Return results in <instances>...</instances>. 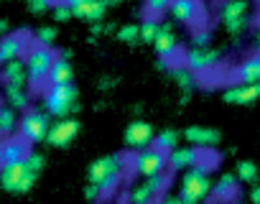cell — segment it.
Returning a JSON list of instances; mask_svg holds the SVG:
<instances>
[{
	"instance_id": "obj_22",
	"label": "cell",
	"mask_w": 260,
	"mask_h": 204,
	"mask_svg": "<svg viewBox=\"0 0 260 204\" xmlns=\"http://www.w3.org/2000/svg\"><path fill=\"white\" fill-rule=\"evenodd\" d=\"M237 189H240V181H237V176H232V174H224V176H219V179L212 184V194H214L219 201L235 199Z\"/></svg>"
},
{
	"instance_id": "obj_4",
	"label": "cell",
	"mask_w": 260,
	"mask_h": 204,
	"mask_svg": "<svg viewBox=\"0 0 260 204\" xmlns=\"http://www.w3.org/2000/svg\"><path fill=\"white\" fill-rule=\"evenodd\" d=\"M54 61H56L54 49H49V46H39V44L31 41V46H28V51H26V56H23V64H26L28 79H31L34 84L49 79V72H51Z\"/></svg>"
},
{
	"instance_id": "obj_38",
	"label": "cell",
	"mask_w": 260,
	"mask_h": 204,
	"mask_svg": "<svg viewBox=\"0 0 260 204\" xmlns=\"http://www.w3.org/2000/svg\"><path fill=\"white\" fill-rule=\"evenodd\" d=\"M51 8H54V3H46V0H34V3H28V11L31 13H46Z\"/></svg>"
},
{
	"instance_id": "obj_45",
	"label": "cell",
	"mask_w": 260,
	"mask_h": 204,
	"mask_svg": "<svg viewBox=\"0 0 260 204\" xmlns=\"http://www.w3.org/2000/svg\"><path fill=\"white\" fill-rule=\"evenodd\" d=\"M0 168H3V161H0Z\"/></svg>"
},
{
	"instance_id": "obj_2",
	"label": "cell",
	"mask_w": 260,
	"mask_h": 204,
	"mask_svg": "<svg viewBox=\"0 0 260 204\" xmlns=\"http://www.w3.org/2000/svg\"><path fill=\"white\" fill-rule=\"evenodd\" d=\"M77 108V84H49L44 92V113L49 118H69Z\"/></svg>"
},
{
	"instance_id": "obj_11",
	"label": "cell",
	"mask_w": 260,
	"mask_h": 204,
	"mask_svg": "<svg viewBox=\"0 0 260 204\" xmlns=\"http://www.w3.org/2000/svg\"><path fill=\"white\" fill-rule=\"evenodd\" d=\"M28 51V33H6L0 39V64L21 61Z\"/></svg>"
},
{
	"instance_id": "obj_37",
	"label": "cell",
	"mask_w": 260,
	"mask_h": 204,
	"mask_svg": "<svg viewBox=\"0 0 260 204\" xmlns=\"http://www.w3.org/2000/svg\"><path fill=\"white\" fill-rule=\"evenodd\" d=\"M191 41H194V49H209V33L207 31H194Z\"/></svg>"
},
{
	"instance_id": "obj_43",
	"label": "cell",
	"mask_w": 260,
	"mask_h": 204,
	"mask_svg": "<svg viewBox=\"0 0 260 204\" xmlns=\"http://www.w3.org/2000/svg\"><path fill=\"white\" fill-rule=\"evenodd\" d=\"M6 31H8V21H3V18H0V39L6 36Z\"/></svg>"
},
{
	"instance_id": "obj_25",
	"label": "cell",
	"mask_w": 260,
	"mask_h": 204,
	"mask_svg": "<svg viewBox=\"0 0 260 204\" xmlns=\"http://www.w3.org/2000/svg\"><path fill=\"white\" fill-rule=\"evenodd\" d=\"M151 148H156V151H161V153H174L176 148H179V133L176 130H161L158 135H153V143H151Z\"/></svg>"
},
{
	"instance_id": "obj_1",
	"label": "cell",
	"mask_w": 260,
	"mask_h": 204,
	"mask_svg": "<svg viewBox=\"0 0 260 204\" xmlns=\"http://www.w3.org/2000/svg\"><path fill=\"white\" fill-rule=\"evenodd\" d=\"M122 168H125L122 156H102L89 163L87 181L100 189V196H110L122 179Z\"/></svg>"
},
{
	"instance_id": "obj_9",
	"label": "cell",
	"mask_w": 260,
	"mask_h": 204,
	"mask_svg": "<svg viewBox=\"0 0 260 204\" xmlns=\"http://www.w3.org/2000/svg\"><path fill=\"white\" fill-rule=\"evenodd\" d=\"M219 64V51H214V49H189L186 54H184V66L191 72V74H197V77H202V74H207L209 69H214Z\"/></svg>"
},
{
	"instance_id": "obj_27",
	"label": "cell",
	"mask_w": 260,
	"mask_h": 204,
	"mask_svg": "<svg viewBox=\"0 0 260 204\" xmlns=\"http://www.w3.org/2000/svg\"><path fill=\"white\" fill-rule=\"evenodd\" d=\"M217 13H219V21L242 18V16H247V3H242V0H230V3H222L217 8Z\"/></svg>"
},
{
	"instance_id": "obj_18",
	"label": "cell",
	"mask_w": 260,
	"mask_h": 204,
	"mask_svg": "<svg viewBox=\"0 0 260 204\" xmlns=\"http://www.w3.org/2000/svg\"><path fill=\"white\" fill-rule=\"evenodd\" d=\"M194 166H199V148L186 146V148H176L174 153H169V168L171 171H184L186 174Z\"/></svg>"
},
{
	"instance_id": "obj_17",
	"label": "cell",
	"mask_w": 260,
	"mask_h": 204,
	"mask_svg": "<svg viewBox=\"0 0 260 204\" xmlns=\"http://www.w3.org/2000/svg\"><path fill=\"white\" fill-rule=\"evenodd\" d=\"M184 138L191 143V148H212L219 141V130L204 128V125H191L184 130Z\"/></svg>"
},
{
	"instance_id": "obj_13",
	"label": "cell",
	"mask_w": 260,
	"mask_h": 204,
	"mask_svg": "<svg viewBox=\"0 0 260 204\" xmlns=\"http://www.w3.org/2000/svg\"><path fill=\"white\" fill-rule=\"evenodd\" d=\"M153 128L148 125V123H143V120H136V123H130L127 128H125V146L130 148V151H146V148H151V143H153Z\"/></svg>"
},
{
	"instance_id": "obj_34",
	"label": "cell",
	"mask_w": 260,
	"mask_h": 204,
	"mask_svg": "<svg viewBox=\"0 0 260 204\" xmlns=\"http://www.w3.org/2000/svg\"><path fill=\"white\" fill-rule=\"evenodd\" d=\"M171 3H166V0H151V3H146V11L151 13V18H158L161 13H169Z\"/></svg>"
},
{
	"instance_id": "obj_35",
	"label": "cell",
	"mask_w": 260,
	"mask_h": 204,
	"mask_svg": "<svg viewBox=\"0 0 260 204\" xmlns=\"http://www.w3.org/2000/svg\"><path fill=\"white\" fill-rule=\"evenodd\" d=\"M44 163H46V158H44L41 153H34V151H31V156L26 158V166H28V171H34L36 176L41 174V168H44Z\"/></svg>"
},
{
	"instance_id": "obj_44",
	"label": "cell",
	"mask_w": 260,
	"mask_h": 204,
	"mask_svg": "<svg viewBox=\"0 0 260 204\" xmlns=\"http://www.w3.org/2000/svg\"><path fill=\"white\" fill-rule=\"evenodd\" d=\"M3 143H6V138H3V135H0V151H3Z\"/></svg>"
},
{
	"instance_id": "obj_3",
	"label": "cell",
	"mask_w": 260,
	"mask_h": 204,
	"mask_svg": "<svg viewBox=\"0 0 260 204\" xmlns=\"http://www.w3.org/2000/svg\"><path fill=\"white\" fill-rule=\"evenodd\" d=\"M212 179H209V171L202 168V166H194L189 168L184 176H181V186H179V196L184 204H202L209 194H212Z\"/></svg>"
},
{
	"instance_id": "obj_26",
	"label": "cell",
	"mask_w": 260,
	"mask_h": 204,
	"mask_svg": "<svg viewBox=\"0 0 260 204\" xmlns=\"http://www.w3.org/2000/svg\"><path fill=\"white\" fill-rule=\"evenodd\" d=\"M6 102H8V108H13L16 113L18 110H28V92H26V87H6Z\"/></svg>"
},
{
	"instance_id": "obj_41",
	"label": "cell",
	"mask_w": 260,
	"mask_h": 204,
	"mask_svg": "<svg viewBox=\"0 0 260 204\" xmlns=\"http://www.w3.org/2000/svg\"><path fill=\"white\" fill-rule=\"evenodd\" d=\"M161 204H184V201H181V196H179V194H174V196H166Z\"/></svg>"
},
{
	"instance_id": "obj_28",
	"label": "cell",
	"mask_w": 260,
	"mask_h": 204,
	"mask_svg": "<svg viewBox=\"0 0 260 204\" xmlns=\"http://www.w3.org/2000/svg\"><path fill=\"white\" fill-rule=\"evenodd\" d=\"M174 79H176L179 89H184V92H191V89L197 87V82H199V77L191 74L184 64H181V66H174Z\"/></svg>"
},
{
	"instance_id": "obj_21",
	"label": "cell",
	"mask_w": 260,
	"mask_h": 204,
	"mask_svg": "<svg viewBox=\"0 0 260 204\" xmlns=\"http://www.w3.org/2000/svg\"><path fill=\"white\" fill-rule=\"evenodd\" d=\"M49 84H74V69L67 56H56V61L49 72Z\"/></svg>"
},
{
	"instance_id": "obj_16",
	"label": "cell",
	"mask_w": 260,
	"mask_h": 204,
	"mask_svg": "<svg viewBox=\"0 0 260 204\" xmlns=\"http://www.w3.org/2000/svg\"><path fill=\"white\" fill-rule=\"evenodd\" d=\"M28 156H31V146L21 135L6 138L3 151H0V161H3V163H23Z\"/></svg>"
},
{
	"instance_id": "obj_15",
	"label": "cell",
	"mask_w": 260,
	"mask_h": 204,
	"mask_svg": "<svg viewBox=\"0 0 260 204\" xmlns=\"http://www.w3.org/2000/svg\"><path fill=\"white\" fill-rule=\"evenodd\" d=\"M224 102L230 105H252V102L260 97V82L257 84H230L224 92H222Z\"/></svg>"
},
{
	"instance_id": "obj_23",
	"label": "cell",
	"mask_w": 260,
	"mask_h": 204,
	"mask_svg": "<svg viewBox=\"0 0 260 204\" xmlns=\"http://www.w3.org/2000/svg\"><path fill=\"white\" fill-rule=\"evenodd\" d=\"M3 79H6V87H23L26 79H28V72H26L23 59L6 64V66H3Z\"/></svg>"
},
{
	"instance_id": "obj_42",
	"label": "cell",
	"mask_w": 260,
	"mask_h": 204,
	"mask_svg": "<svg viewBox=\"0 0 260 204\" xmlns=\"http://www.w3.org/2000/svg\"><path fill=\"white\" fill-rule=\"evenodd\" d=\"M255 49H257V54H260V23H257V28H255Z\"/></svg>"
},
{
	"instance_id": "obj_5",
	"label": "cell",
	"mask_w": 260,
	"mask_h": 204,
	"mask_svg": "<svg viewBox=\"0 0 260 204\" xmlns=\"http://www.w3.org/2000/svg\"><path fill=\"white\" fill-rule=\"evenodd\" d=\"M36 184V174L28 171L26 161L23 163H3L0 168V186L11 194H26Z\"/></svg>"
},
{
	"instance_id": "obj_29",
	"label": "cell",
	"mask_w": 260,
	"mask_h": 204,
	"mask_svg": "<svg viewBox=\"0 0 260 204\" xmlns=\"http://www.w3.org/2000/svg\"><path fill=\"white\" fill-rule=\"evenodd\" d=\"M158 31H161V18H151V16H148V18L141 23V41H143V44H156Z\"/></svg>"
},
{
	"instance_id": "obj_36",
	"label": "cell",
	"mask_w": 260,
	"mask_h": 204,
	"mask_svg": "<svg viewBox=\"0 0 260 204\" xmlns=\"http://www.w3.org/2000/svg\"><path fill=\"white\" fill-rule=\"evenodd\" d=\"M51 13H54V21H69V18H72V8H69V3H54Z\"/></svg>"
},
{
	"instance_id": "obj_10",
	"label": "cell",
	"mask_w": 260,
	"mask_h": 204,
	"mask_svg": "<svg viewBox=\"0 0 260 204\" xmlns=\"http://www.w3.org/2000/svg\"><path fill=\"white\" fill-rule=\"evenodd\" d=\"M69 8H72V18H82L97 26L100 21H105L110 3L107 0H69Z\"/></svg>"
},
{
	"instance_id": "obj_6",
	"label": "cell",
	"mask_w": 260,
	"mask_h": 204,
	"mask_svg": "<svg viewBox=\"0 0 260 204\" xmlns=\"http://www.w3.org/2000/svg\"><path fill=\"white\" fill-rule=\"evenodd\" d=\"M49 128H51V118H49L44 110L28 108V110L21 115V123H18V135H21V138L31 146V143H41V141H46Z\"/></svg>"
},
{
	"instance_id": "obj_33",
	"label": "cell",
	"mask_w": 260,
	"mask_h": 204,
	"mask_svg": "<svg viewBox=\"0 0 260 204\" xmlns=\"http://www.w3.org/2000/svg\"><path fill=\"white\" fill-rule=\"evenodd\" d=\"M247 23H250V18H247V16H242V18H232V21H222L224 31H227V33H232V36L242 33V31L247 28Z\"/></svg>"
},
{
	"instance_id": "obj_20",
	"label": "cell",
	"mask_w": 260,
	"mask_h": 204,
	"mask_svg": "<svg viewBox=\"0 0 260 204\" xmlns=\"http://www.w3.org/2000/svg\"><path fill=\"white\" fill-rule=\"evenodd\" d=\"M169 13H171V18L179 21V23H194L197 16L202 13V6L194 3V0H176V3H171Z\"/></svg>"
},
{
	"instance_id": "obj_40",
	"label": "cell",
	"mask_w": 260,
	"mask_h": 204,
	"mask_svg": "<svg viewBox=\"0 0 260 204\" xmlns=\"http://www.w3.org/2000/svg\"><path fill=\"white\" fill-rule=\"evenodd\" d=\"M250 204H260V186L257 184L250 189Z\"/></svg>"
},
{
	"instance_id": "obj_31",
	"label": "cell",
	"mask_w": 260,
	"mask_h": 204,
	"mask_svg": "<svg viewBox=\"0 0 260 204\" xmlns=\"http://www.w3.org/2000/svg\"><path fill=\"white\" fill-rule=\"evenodd\" d=\"M138 39H141V26L138 23H125V26L117 28V41H122V44H136Z\"/></svg>"
},
{
	"instance_id": "obj_39",
	"label": "cell",
	"mask_w": 260,
	"mask_h": 204,
	"mask_svg": "<svg viewBox=\"0 0 260 204\" xmlns=\"http://www.w3.org/2000/svg\"><path fill=\"white\" fill-rule=\"evenodd\" d=\"M84 196H87L89 201H97V199H102V196H100V189H97V186H92V184H87V189H84Z\"/></svg>"
},
{
	"instance_id": "obj_8",
	"label": "cell",
	"mask_w": 260,
	"mask_h": 204,
	"mask_svg": "<svg viewBox=\"0 0 260 204\" xmlns=\"http://www.w3.org/2000/svg\"><path fill=\"white\" fill-rule=\"evenodd\" d=\"M166 186H169V176H166V174L151 176V179H146L143 184H138V186L130 189V204H153L156 196H158L161 191H166Z\"/></svg>"
},
{
	"instance_id": "obj_30",
	"label": "cell",
	"mask_w": 260,
	"mask_h": 204,
	"mask_svg": "<svg viewBox=\"0 0 260 204\" xmlns=\"http://www.w3.org/2000/svg\"><path fill=\"white\" fill-rule=\"evenodd\" d=\"M237 181H245V184H255L257 181V166L252 161H240L237 163Z\"/></svg>"
},
{
	"instance_id": "obj_32",
	"label": "cell",
	"mask_w": 260,
	"mask_h": 204,
	"mask_svg": "<svg viewBox=\"0 0 260 204\" xmlns=\"http://www.w3.org/2000/svg\"><path fill=\"white\" fill-rule=\"evenodd\" d=\"M54 41H56V28H54V26H41V28H36V33H34V44H39V46H49V49H51Z\"/></svg>"
},
{
	"instance_id": "obj_7",
	"label": "cell",
	"mask_w": 260,
	"mask_h": 204,
	"mask_svg": "<svg viewBox=\"0 0 260 204\" xmlns=\"http://www.w3.org/2000/svg\"><path fill=\"white\" fill-rule=\"evenodd\" d=\"M166 168H169V153H161L156 148H146V151L133 156V171L146 176V179L166 174Z\"/></svg>"
},
{
	"instance_id": "obj_19",
	"label": "cell",
	"mask_w": 260,
	"mask_h": 204,
	"mask_svg": "<svg viewBox=\"0 0 260 204\" xmlns=\"http://www.w3.org/2000/svg\"><path fill=\"white\" fill-rule=\"evenodd\" d=\"M235 79L237 84H257L260 82V54L247 56L235 66Z\"/></svg>"
},
{
	"instance_id": "obj_24",
	"label": "cell",
	"mask_w": 260,
	"mask_h": 204,
	"mask_svg": "<svg viewBox=\"0 0 260 204\" xmlns=\"http://www.w3.org/2000/svg\"><path fill=\"white\" fill-rule=\"evenodd\" d=\"M18 123H21V118H18V113H16L13 108H8V105H0V135H3V138L16 135Z\"/></svg>"
},
{
	"instance_id": "obj_14",
	"label": "cell",
	"mask_w": 260,
	"mask_h": 204,
	"mask_svg": "<svg viewBox=\"0 0 260 204\" xmlns=\"http://www.w3.org/2000/svg\"><path fill=\"white\" fill-rule=\"evenodd\" d=\"M156 54L161 56V66H171V59L174 54L179 51V39L171 28V23H161V31L156 36V44H153Z\"/></svg>"
},
{
	"instance_id": "obj_12",
	"label": "cell",
	"mask_w": 260,
	"mask_h": 204,
	"mask_svg": "<svg viewBox=\"0 0 260 204\" xmlns=\"http://www.w3.org/2000/svg\"><path fill=\"white\" fill-rule=\"evenodd\" d=\"M79 133V123L74 118H64V120H56L51 123L49 128V135H46V143L54 146V148H67Z\"/></svg>"
}]
</instances>
